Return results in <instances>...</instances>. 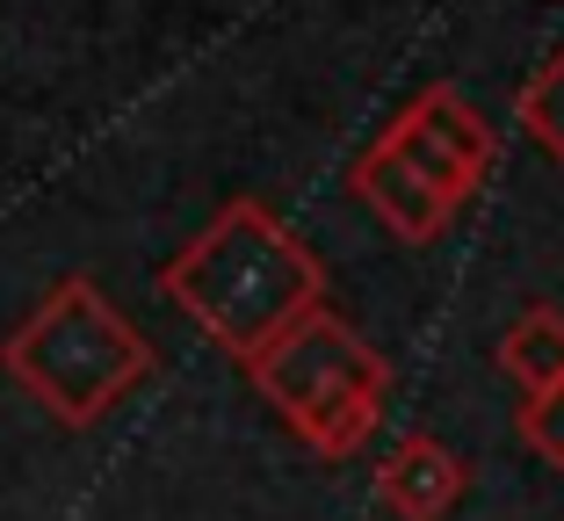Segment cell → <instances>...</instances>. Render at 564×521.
Returning a JSON list of instances; mask_svg holds the SVG:
<instances>
[{"label": "cell", "mask_w": 564, "mask_h": 521, "mask_svg": "<svg viewBox=\"0 0 564 521\" xmlns=\"http://www.w3.org/2000/svg\"><path fill=\"white\" fill-rule=\"evenodd\" d=\"M160 290L182 304L188 326H203L247 370L282 326L326 304V269L261 196H232L160 269Z\"/></svg>", "instance_id": "1"}, {"label": "cell", "mask_w": 564, "mask_h": 521, "mask_svg": "<svg viewBox=\"0 0 564 521\" xmlns=\"http://www.w3.org/2000/svg\"><path fill=\"white\" fill-rule=\"evenodd\" d=\"M0 370L58 427L87 435L152 377V340L101 297L95 275H58L30 319L0 340Z\"/></svg>", "instance_id": "2"}, {"label": "cell", "mask_w": 564, "mask_h": 521, "mask_svg": "<svg viewBox=\"0 0 564 521\" xmlns=\"http://www.w3.org/2000/svg\"><path fill=\"white\" fill-rule=\"evenodd\" d=\"M253 391L275 405V421L318 449L326 464L355 456L383 421V399H391V370H383V355L355 334L333 304L304 312L297 326H282L261 355L247 362Z\"/></svg>", "instance_id": "3"}, {"label": "cell", "mask_w": 564, "mask_h": 521, "mask_svg": "<svg viewBox=\"0 0 564 521\" xmlns=\"http://www.w3.org/2000/svg\"><path fill=\"white\" fill-rule=\"evenodd\" d=\"M377 145L391 152V160H405L420 182H434L448 203L478 196V182L492 174V160H499L492 123H485L456 87H427V95H413V101H405V117L391 123Z\"/></svg>", "instance_id": "4"}, {"label": "cell", "mask_w": 564, "mask_h": 521, "mask_svg": "<svg viewBox=\"0 0 564 521\" xmlns=\"http://www.w3.org/2000/svg\"><path fill=\"white\" fill-rule=\"evenodd\" d=\"M464 486H470L464 456L434 435H399L391 456L377 464V500L399 521H448V507L464 500Z\"/></svg>", "instance_id": "5"}, {"label": "cell", "mask_w": 564, "mask_h": 521, "mask_svg": "<svg viewBox=\"0 0 564 521\" xmlns=\"http://www.w3.org/2000/svg\"><path fill=\"white\" fill-rule=\"evenodd\" d=\"M355 196H362L369 210L383 218V232L405 239V247H427V239H442L448 218H456V203H448L434 182H420L405 160H391L383 145H369L362 160H355Z\"/></svg>", "instance_id": "6"}, {"label": "cell", "mask_w": 564, "mask_h": 521, "mask_svg": "<svg viewBox=\"0 0 564 521\" xmlns=\"http://www.w3.org/2000/svg\"><path fill=\"white\" fill-rule=\"evenodd\" d=\"M499 370L521 391H557L564 384V312L557 304H529L507 334H499Z\"/></svg>", "instance_id": "7"}, {"label": "cell", "mask_w": 564, "mask_h": 521, "mask_svg": "<svg viewBox=\"0 0 564 521\" xmlns=\"http://www.w3.org/2000/svg\"><path fill=\"white\" fill-rule=\"evenodd\" d=\"M514 117H521V131L535 138V145L550 152L564 167V51H550L543 66L521 80V95H514Z\"/></svg>", "instance_id": "8"}, {"label": "cell", "mask_w": 564, "mask_h": 521, "mask_svg": "<svg viewBox=\"0 0 564 521\" xmlns=\"http://www.w3.org/2000/svg\"><path fill=\"white\" fill-rule=\"evenodd\" d=\"M521 442H529L543 464H557V471H564V384L557 391H535V399L521 405Z\"/></svg>", "instance_id": "9"}]
</instances>
